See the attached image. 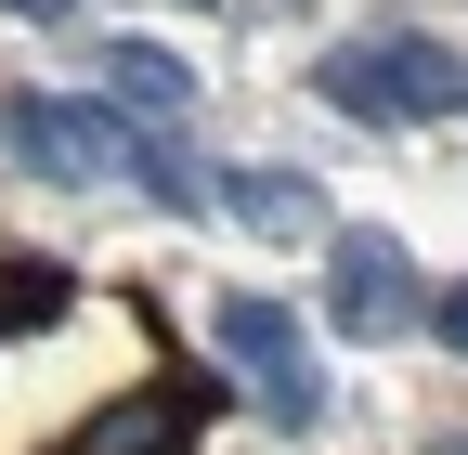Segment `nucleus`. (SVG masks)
<instances>
[{
  "mask_svg": "<svg viewBox=\"0 0 468 455\" xmlns=\"http://www.w3.org/2000/svg\"><path fill=\"white\" fill-rule=\"evenodd\" d=\"M325 91L365 104V118H455L468 104V66L430 39H365V52H325Z\"/></svg>",
  "mask_w": 468,
  "mask_h": 455,
  "instance_id": "f257e3e1",
  "label": "nucleus"
},
{
  "mask_svg": "<svg viewBox=\"0 0 468 455\" xmlns=\"http://www.w3.org/2000/svg\"><path fill=\"white\" fill-rule=\"evenodd\" d=\"M325 312L351 338H390L403 312H417V260H403L390 235H338V273H325Z\"/></svg>",
  "mask_w": 468,
  "mask_h": 455,
  "instance_id": "f03ea898",
  "label": "nucleus"
},
{
  "mask_svg": "<svg viewBox=\"0 0 468 455\" xmlns=\"http://www.w3.org/2000/svg\"><path fill=\"white\" fill-rule=\"evenodd\" d=\"M14 143H27L39 169H66V183H91V169H117V156H144L104 104H14Z\"/></svg>",
  "mask_w": 468,
  "mask_h": 455,
  "instance_id": "7ed1b4c3",
  "label": "nucleus"
},
{
  "mask_svg": "<svg viewBox=\"0 0 468 455\" xmlns=\"http://www.w3.org/2000/svg\"><path fill=\"white\" fill-rule=\"evenodd\" d=\"M221 352H248V365H261L273 417H313V377H300V312H273V300H248V287H234V300H221Z\"/></svg>",
  "mask_w": 468,
  "mask_h": 455,
  "instance_id": "20e7f679",
  "label": "nucleus"
},
{
  "mask_svg": "<svg viewBox=\"0 0 468 455\" xmlns=\"http://www.w3.org/2000/svg\"><path fill=\"white\" fill-rule=\"evenodd\" d=\"M183 429H196V390H156V404H131V417H104L79 455H183Z\"/></svg>",
  "mask_w": 468,
  "mask_h": 455,
  "instance_id": "39448f33",
  "label": "nucleus"
},
{
  "mask_svg": "<svg viewBox=\"0 0 468 455\" xmlns=\"http://www.w3.org/2000/svg\"><path fill=\"white\" fill-rule=\"evenodd\" d=\"M117 104H144V118H183V104H196V79L169 66L156 39H117Z\"/></svg>",
  "mask_w": 468,
  "mask_h": 455,
  "instance_id": "423d86ee",
  "label": "nucleus"
},
{
  "mask_svg": "<svg viewBox=\"0 0 468 455\" xmlns=\"http://www.w3.org/2000/svg\"><path fill=\"white\" fill-rule=\"evenodd\" d=\"M234 208H248V221H313V196H300V183H234Z\"/></svg>",
  "mask_w": 468,
  "mask_h": 455,
  "instance_id": "0eeeda50",
  "label": "nucleus"
},
{
  "mask_svg": "<svg viewBox=\"0 0 468 455\" xmlns=\"http://www.w3.org/2000/svg\"><path fill=\"white\" fill-rule=\"evenodd\" d=\"M430 325H442V338H455V352H468V287H455V300H442V312H430Z\"/></svg>",
  "mask_w": 468,
  "mask_h": 455,
  "instance_id": "6e6552de",
  "label": "nucleus"
},
{
  "mask_svg": "<svg viewBox=\"0 0 468 455\" xmlns=\"http://www.w3.org/2000/svg\"><path fill=\"white\" fill-rule=\"evenodd\" d=\"M0 14H66V0H0Z\"/></svg>",
  "mask_w": 468,
  "mask_h": 455,
  "instance_id": "1a4fd4ad",
  "label": "nucleus"
}]
</instances>
